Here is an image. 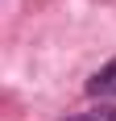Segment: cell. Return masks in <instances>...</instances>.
Segmentation results:
<instances>
[{"instance_id":"obj_1","label":"cell","mask_w":116,"mask_h":121,"mask_svg":"<svg viewBox=\"0 0 116 121\" xmlns=\"http://www.w3.org/2000/svg\"><path fill=\"white\" fill-rule=\"evenodd\" d=\"M108 88H116V59L108 63L104 71H95L91 79H87V92H95V96H100V92H108Z\"/></svg>"},{"instance_id":"obj_2","label":"cell","mask_w":116,"mask_h":121,"mask_svg":"<svg viewBox=\"0 0 116 121\" xmlns=\"http://www.w3.org/2000/svg\"><path fill=\"white\" fill-rule=\"evenodd\" d=\"M66 121H116V109L112 104H100V109L83 113V117H66Z\"/></svg>"}]
</instances>
